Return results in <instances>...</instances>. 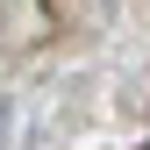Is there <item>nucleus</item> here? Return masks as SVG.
Listing matches in <instances>:
<instances>
[]
</instances>
